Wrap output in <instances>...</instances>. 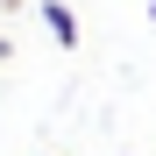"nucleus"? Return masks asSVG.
Wrapping results in <instances>:
<instances>
[{"label":"nucleus","instance_id":"nucleus-1","mask_svg":"<svg viewBox=\"0 0 156 156\" xmlns=\"http://www.w3.org/2000/svg\"><path fill=\"white\" fill-rule=\"evenodd\" d=\"M36 14H43V29H50V36H57L64 50H78V14L64 7V0H36Z\"/></svg>","mask_w":156,"mask_h":156},{"label":"nucleus","instance_id":"nucleus-2","mask_svg":"<svg viewBox=\"0 0 156 156\" xmlns=\"http://www.w3.org/2000/svg\"><path fill=\"white\" fill-rule=\"evenodd\" d=\"M0 7H7V14H14V7H21V0H0Z\"/></svg>","mask_w":156,"mask_h":156}]
</instances>
